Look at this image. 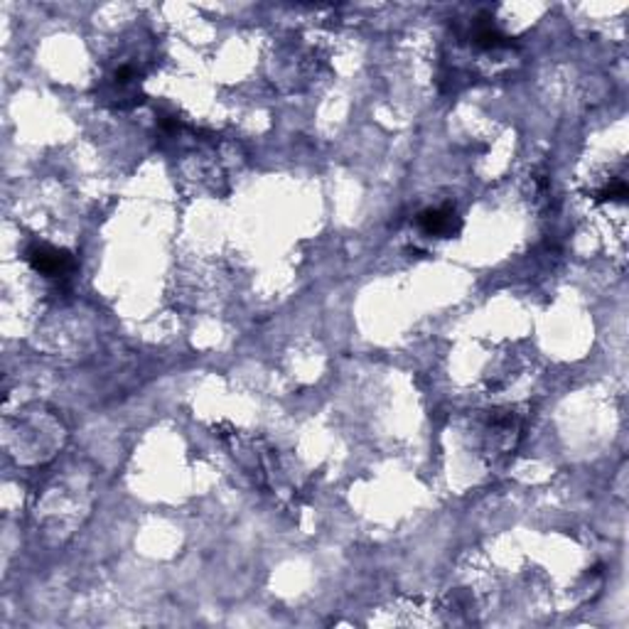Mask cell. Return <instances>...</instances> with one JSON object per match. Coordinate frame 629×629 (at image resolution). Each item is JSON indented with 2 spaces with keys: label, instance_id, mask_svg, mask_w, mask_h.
Wrapping results in <instances>:
<instances>
[{
  "label": "cell",
  "instance_id": "1",
  "mask_svg": "<svg viewBox=\"0 0 629 629\" xmlns=\"http://www.w3.org/2000/svg\"><path fill=\"white\" fill-rule=\"evenodd\" d=\"M27 261L37 273L50 278L66 276L74 268V258L69 251L47 246V243H35L33 249H27Z\"/></svg>",
  "mask_w": 629,
  "mask_h": 629
},
{
  "label": "cell",
  "instance_id": "2",
  "mask_svg": "<svg viewBox=\"0 0 629 629\" xmlns=\"http://www.w3.org/2000/svg\"><path fill=\"white\" fill-rule=\"evenodd\" d=\"M420 229L431 236H453L460 232V217L455 214L450 207H441V210H426L418 217Z\"/></svg>",
  "mask_w": 629,
  "mask_h": 629
},
{
  "label": "cell",
  "instance_id": "3",
  "mask_svg": "<svg viewBox=\"0 0 629 629\" xmlns=\"http://www.w3.org/2000/svg\"><path fill=\"white\" fill-rule=\"evenodd\" d=\"M475 42L479 44V47H487V50H497V47H504L507 42V37L499 33L497 27H492V25H485V27H479L475 35Z\"/></svg>",
  "mask_w": 629,
  "mask_h": 629
}]
</instances>
